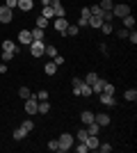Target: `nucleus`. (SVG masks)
Returning a JSON list of instances; mask_svg holds the SVG:
<instances>
[{"label":"nucleus","mask_w":137,"mask_h":153,"mask_svg":"<svg viewBox=\"0 0 137 153\" xmlns=\"http://www.w3.org/2000/svg\"><path fill=\"white\" fill-rule=\"evenodd\" d=\"M57 142H59V151H69V149H73V144H76V137H73L71 133H62Z\"/></svg>","instance_id":"1"},{"label":"nucleus","mask_w":137,"mask_h":153,"mask_svg":"<svg viewBox=\"0 0 137 153\" xmlns=\"http://www.w3.org/2000/svg\"><path fill=\"white\" fill-rule=\"evenodd\" d=\"M25 112L27 114H39V101L34 98V94L25 101Z\"/></svg>","instance_id":"2"},{"label":"nucleus","mask_w":137,"mask_h":153,"mask_svg":"<svg viewBox=\"0 0 137 153\" xmlns=\"http://www.w3.org/2000/svg\"><path fill=\"white\" fill-rule=\"evenodd\" d=\"M112 14H114L117 19H124V16H128V14H130V7L126 5V2H121V5H114V7H112Z\"/></svg>","instance_id":"3"},{"label":"nucleus","mask_w":137,"mask_h":153,"mask_svg":"<svg viewBox=\"0 0 137 153\" xmlns=\"http://www.w3.org/2000/svg\"><path fill=\"white\" fill-rule=\"evenodd\" d=\"M2 53L19 55V53H21V46H19V44H14V41H9V39H5V41H2Z\"/></svg>","instance_id":"4"},{"label":"nucleus","mask_w":137,"mask_h":153,"mask_svg":"<svg viewBox=\"0 0 137 153\" xmlns=\"http://www.w3.org/2000/svg\"><path fill=\"white\" fill-rule=\"evenodd\" d=\"M14 21V9H9V7H0V23H12Z\"/></svg>","instance_id":"5"},{"label":"nucleus","mask_w":137,"mask_h":153,"mask_svg":"<svg viewBox=\"0 0 137 153\" xmlns=\"http://www.w3.org/2000/svg\"><path fill=\"white\" fill-rule=\"evenodd\" d=\"M44 41H32V44H30V55H32V57H41V55H44Z\"/></svg>","instance_id":"6"},{"label":"nucleus","mask_w":137,"mask_h":153,"mask_svg":"<svg viewBox=\"0 0 137 153\" xmlns=\"http://www.w3.org/2000/svg\"><path fill=\"white\" fill-rule=\"evenodd\" d=\"M53 27H55V32H57V34H64L66 27H69V21H66L64 16H62V19H55V21H53Z\"/></svg>","instance_id":"7"},{"label":"nucleus","mask_w":137,"mask_h":153,"mask_svg":"<svg viewBox=\"0 0 137 153\" xmlns=\"http://www.w3.org/2000/svg\"><path fill=\"white\" fill-rule=\"evenodd\" d=\"M50 7H53V14H55V19H62V16H66V9L62 7V2H59V0H53Z\"/></svg>","instance_id":"8"},{"label":"nucleus","mask_w":137,"mask_h":153,"mask_svg":"<svg viewBox=\"0 0 137 153\" xmlns=\"http://www.w3.org/2000/svg\"><path fill=\"white\" fill-rule=\"evenodd\" d=\"M94 121H96L101 128L110 126V114H107V112H98V114H94Z\"/></svg>","instance_id":"9"},{"label":"nucleus","mask_w":137,"mask_h":153,"mask_svg":"<svg viewBox=\"0 0 137 153\" xmlns=\"http://www.w3.org/2000/svg\"><path fill=\"white\" fill-rule=\"evenodd\" d=\"M32 41H34V39H32V34H30L27 30H21L19 32V44L21 46H30Z\"/></svg>","instance_id":"10"},{"label":"nucleus","mask_w":137,"mask_h":153,"mask_svg":"<svg viewBox=\"0 0 137 153\" xmlns=\"http://www.w3.org/2000/svg\"><path fill=\"white\" fill-rule=\"evenodd\" d=\"M101 105H105V108H114V94H105V91H101Z\"/></svg>","instance_id":"11"},{"label":"nucleus","mask_w":137,"mask_h":153,"mask_svg":"<svg viewBox=\"0 0 137 153\" xmlns=\"http://www.w3.org/2000/svg\"><path fill=\"white\" fill-rule=\"evenodd\" d=\"M73 94H76V96H91V94H94V91H91V87H89V85H87V82H82V85H80V87H78V89L73 91Z\"/></svg>","instance_id":"12"},{"label":"nucleus","mask_w":137,"mask_h":153,"mask_svg":"<svg viewBox=\"0 0 137 153\" xmlns=\"http://www.w3.org/2000/svg\"><path fill=\"white\" fill-rule=\"evenodd\" d=\"M85 144H87V149H89V151H96L101 142H98V137H96V135H89V137L85 140Z\"/></svg>","instance_id":"13"},{"label":"nucleus","mask_w":137,"mask_h":153,"mask_svg":"<svg viewBox=\"0 0 137 153\" xmlns=\"http://www.w3.org/2000/svg\"><path fill=\"white\" fill-rule=\"evenodd\" d=\"M21 9V12H30V9H32L34 7V0H19V5H16Z\"/></svg>","instance_id":"14"},{"label":"nucleus","mask_w":137,"mask_h":153,"mask_svg":"<svg viewBox=\"0 0 137 153\" xmlns=\"http://www.w3.org/2000/svg\"><path fill=\"white\" fill-rule=\"evenodd\" d=\"M87 25H89V27H94V30H101V25H103V19H98V16H89Z\"/></svg>","instance_id":"15"},{"label":"nucleus","mask_w":137,"mask_h":153,"mask_svg":"<svg viewBox=\"0 0 137 153\" xmlns=\"http://www.w3.org/2000/svg\"><path fill=\"white\" fill-rule=\"evenodd\" d=\"M80 121L85 123V126H89V123L94 121V112H91V110H85V112L80 114Z\"/></svg>","instance_id":"16"},{"label":"nucleus","mask_w":137,"mask_h":153,"mask_svg":"<svg viewBox=\"0 0 137 153\" xmlns=\"http://www.w3.org/2000/svg\"><path fill=\"white\" fill-rule=\"evenodd\" d=\"M103 87H105V80H103V78H96V80H94V85H91V91L101 94V91H103Z\"/></svg>","instance_id":"17"},{"label":"nucleus","mask_w":137,"mask_h":153,"mask_svg":"<svg viewBox=\"0 0 137 153\" xmlns=\"http://www.w3.org/2000/svg\"><path fill=\"white\" fill-rule=\"evenodd\" d=\"M44 71H46V76H55V73H57V64H55V62L50 59V62H48V64L44 66Z\"/></svg>","instance_id":"18"},{"label":"nucleus","mask_w":137,"mask_h":153,"mask_svg":"<svg viewBox=\"0 0 137 153\" xmlns=\"http://www.w3.org/2000/svg\"><path fill=\"white\" fill-rule=\"evenodd\" d=\"M124 27L126 30H135V19H133V14L124 16Z\"/></svg>","instance_id":"19"},{"label":"nucleus","mask_w":137,"mask_h":153,"mask_svg":"<svg viewBox=\"0 0 137 153\" xmlns=\"http://www.w3.org/2000/svg\"><path fill=\"white\" fill-rule=\"evenodd\" d=\"M30 34H32V39H34V41H44V30H41V27H34V30L30 32Z\"/></svg>","instance_id":"20"},{"label":"nucleus","mask_w":137,"mask_h":153,"mask_svg":"<svg viewBox=\"0 0 137 153\" xmlns=\"http://www.w3.org/2000/svg\"><path fill=\"white\" fill-rule=\"evenodd\" d=\"M50 112V103L48 101H39V114H48Z\"/></svg>","instance_id":"21"},{"label":"nucleus","mask_w":137,"mask_h":153,"mask_svg":"<svg viewBox=\"0 0 137 153\" xmlns=\"http://www.w3.org/2000/svg\"><path fill=\"white\" fill-rule=\"evenodd\" d=\"M124 98H126V101H130V103H135L137 101V89H128L124 94Z\"/></svg>","instance_id":"22"},{"label":"nucleus","mask_w":137,"mask_h":153,"mask_svg":"<svg viewBox=\"0 0 137 153\" xmlns=\"http://www.w3.org/2000/svg\"><path fill=\"white\" fill-rule=\"evenodd\" d=\"M41 16H44V19H55V14H53V7H50V5H46L44 9H41Z\"/></svg>","instance_id":"23"},{"label":"nucleus","mask_w":137,"mask_h":153,"mask_svg":"<svg viewBox=\"0 0 137 153\" xmlns=\"http://www.w3.org/2000/svg\"><path fill=\"white\" fill-rule=\"evenodd\" d=\"M89 14H91V16H98V19H101V16H103V9H101V5H91V7H89Z\"/></svg>","instance_id":"24"},{"label":"nucleus","mask_w":137,"mask_h":153,"mask_svg":"<svg viewBox=\"0 0 137 153\" xmlns=\"http://www.w3.org/2000/svg\"><path fill=\"white\" fill-rule=\"evenodd\" d=\"M98 130H101V126H98L96 121H91L89 126H87V133H89V135H98Z\"/></svg>","instance_id":"25"},{"label":"nucleus","mask_w":137,"mask_h":153,"mask_svg":"<svg viewBox=\"0 0 137 153\" xmlns=\"http://www.w3.org/2000/svg\"><path fill=\"white\" fill-rule=\"evenodd\" d=\"M44 55H48V57H55V55H57V48H55V46H46L44 48Z\"/></svg>","instance_id":"26"},{"label":"nucleus","mask_w":137,"mask_h":153,"mask_svg":"<svg viewBox=\"0 0 137 153\" xmlns=\"http://www.w3.org/2000/svg\"><path fill=\"white\" fill-rule=\"evenodd\" d=\"M78 30H80L78 25H69V27H66V32H64V34H66V37H78Z\"/></svg>","instance_id":"27"},{"label":"nucleus","mask_w":137,"mask_h":153,"mask_svg":"<svg viewBox=\"0 0 137 153\" xmlns=\"http://www.w3.org/2000/svg\"><path fill=\"white\" fill-rule=\"evenodd\" d=\"M19 96H21V98H23V101H27V98L32 96V91L27 89V87H21V89H19Z\"/></svg>","instance_id":"28"},{"label":"nucleus","mask_w":137,"mask_h":153,"mask_svg":"<svg viewBox=\"0 0 137 153\" xmlns=\"http://www.w3.org/2000/svg\"><path fill=\"white\" fill-rule=\"evenodd\" d=\"M25 137H27V133L23 128H16V130H14V140H25Z\"/></svg>","instance_id":"29"},{"label":"nucleus","mask_w":137,"mask_h":153,"mask_svg":"<svg viewBox=\"0 0 137 153\" xmlns=\"http://www.w3.org/2000/svg\"><path fill=\"white\" fill-rule=\"evenodd\" d=\"M98 5H101V9H103V12H107V9H112V7H114V2H112V0H101Z\"/></svg>","instance_id":"30"},{"label":"nucleus","mask_w":137,"mask_h":153,"mask_svg":"<svg viewBox=\"0 0 137 153\" xmlns=\"http://www.w3.org/2000/svg\"><path fill=\"white\" fill-rule=\"evenodd\" d=\"M101 19H103L105 23H112V21H114V14H112V9H107V12H103V16H101Z\"/></svg>","instance_id":"31"},{"label":"nucleus","mask_w":137,"mask_h":153,"mask_svg":"<svg viewBox=\"0 0 137 153\" xmlns=\"http://www.w3.org/2000/svg\"><path fill=\"white\" fill-rule=\"evenodd\" d=\"M34 98H37V101H48V91H46V89L37 91V94H34Z\"/></svg>","instance_id":"32"},{"label":"nucleus","mask_w":137,"mask_h":153,"mask_svg":"<svg viewBox=\"0 0 137 153\" xmlns=\"http://www.w3.org/2000/svg\"><path fill=\"white\" fill-rule=\"evenodd\" d=\"M96 78H98L96 73H87V76L82 78V80H85V82H87V85H89V87H91V85H94V80H96Z\"/></svg>","instance_id":"33"},{"label":"nucleus","mask_w":137,"mask_h":153,"mask_svg":"<svg viewBox=\"0 0 137 153\" xmlns=\"http://www.w3.org/2000/svg\"><path fill=\"white\" fill-rule=\"evenodd\" d=\"M37 27H41V30H46V27H48V19H44V16H39V19H37Z\"/></svg>","instance_id":"34"},{"label":"nucleus","mask_w":137,"mask_h":153,"mask_svg":"<svg viewBox=\"0 0 137 153\" xmlns=\"http://www.w3.org/2000/svg\"><path fill=\"white\" fill-rule=\"evenodd\" d=\"M101 30H103L105 34H112V32H114V27H112V23H105V21H103V25H101Z\"/></svg>","instance_id":"35"},{"label":"nucleus","mask_w":137,"mask_h":153,"mask_svg":"<svg viewBox=\"0 0 137 153\" xmlns=\"http://www.w3.org/2000/svg\"><path fill=\"white\" fill-rule=\"evenodd\" d=\"M21 128H23L25 133H30V130H32V128H34V123L30 121V119H27V121H23V123H21Z\"/></svg>","instance_id":"36"},{"label":"nucleus","mask_w":137,"mask_h":153,"mask_svg":"<svg viewBox=\"0 0 137 153\" xmlns=\"http://www.w3.org/2000/svg\"><path fill=\"white\" fill-rule=\"evenodd\" d=\"M87 137H89V133H87L85 128H80V130H78V142H85Z\"/></svg>","instance_id":"37"},{"label":"nucleus","mask_w":137,"mask_h":153,"mask_svg":"<svg viewBox=\"0 0 137 153\" xmlns=\"http://www.w3.org/2000/svg\"><path fill=\"white\" fill-rule=\"evenodd\" d=\"M82 82H85V80H82V78H78V76L73 78V80H71V85H73V91L78 89V87H80V85H82Z\"/></svg>","instance_id":"38"},{"label":"nucleus","mask_w":137,"mask_h":153,"mask_svg":"<svg viewBox=\"0 0 137 153\" xmlns=\"http://www.w3.org/2000/svg\"><path fill=\"white\" fill-rule=\"evenodd\" d=\"M48 149H50V151H59V142L57 140H50V142H48Z\"/></svg>","instance_id":"39"},{"label":"nucleus","mask_w":137,"mask_h":153,"mask_svg":"<svg viewBox=\"0 0 137 153\" xmlns=\"http://www.w3.org/2000/svg\"><path fill=\"white\" fill-rule=\"evenodd\" d=\"M128 32H130V30L121 27V30H117V37H119V39H128Z\"/></svg>","instance_id":"40"},{"label":"nucleus","mask_w":137,"mask_h":153,"mask_svg":"<svg viewBox=\"0 0 137 153\" xmlns=\"http://www.w3.org/2000/svg\"><path fill=\"white\" fill-rule=\"evenodd\" d=\"M98 151H101V153H110L112 146H110V144H98Z\"/></svg>","instance_id":"41"},{"label":"nucleus","mask_w":137,"mask_h":153,"mask_svg":"<svg viewBox=\"0 0 137 153\" xmlns=\"http://www.w3.org/2000/svg\"><path fill=\"white\" fill-rule=\"evenodd\" d=\"M76 149H78V153H87V151H89L85 142H78V146H76Z\"/></svg>","instance_id":"42"},{"label":"nucleus","mask_w":137,"mask_h":153,"mask_svg":"<svg viewBox=\"0 0 137 153\" xmlns=\"http://www.w3.org/2000/svg\"><path fill=\"white\" fill-rule=\"evenodd\" d=\"M128 39H130V44L135 46V44H137V32H135V30H130V32H128Z\"/></svg>","instance_id":"43"},{"label":"nucleus","mask_w":137,"mask_h":153,"mask_svg":"<svg viewBox=\"0 0 137 153\" xmlns=\"http://www.w3.org/2000/svg\"><path fill=\"white\" fill-rule=\"evenodd\" d=\"M103 91H105V94H114V85H110V82H105Z\"/></svg>","instance_id":"44"},{"label":"nucleus","mask_w":137,"mask_h":153,"mask_svg":"<svg viewBox=\"0 0 137 153\" xmlns=\"http://www.w3.org/2000/svg\"><path fill=\"white\" fill-rule=\"evenodd\" d=\"M53 62L57 64V66H62V64H64V57H62V55H59V53H57V55H55V57H53Z\"/></svg>","instance_id":"45"},{"label":"nucleus","mask_w":137,"mask_h":153,"mask_svg":"<svg viewBox=\"0 0 137 153\" xmlns=\"http://www.w3.org/2000/svg\"><path fill=\"white\" fill-rule=\"evenodd\" d=\"M16 5H19V0H5V7H9V9H14Z\"/></svg>","instance_id":"46"},{"label":"nucleus","mask_w":137,"mask_h":153,"mask_svg":"<svg viewBox=\"0 0 137 153\" xmlns=\"http://www.w3.org/2000/svg\"><path fill=\"white\" fill-rule=\"evenodd\" d=\"M80 16H82V19H89L91 14H89V7H82V12H80Z\"/></svg>","instance_id":"47"},{"label":"nucleus","mask_w":137,"mask_h":153,"mask_svg":"<svg viewBox=\"0 0 137 153\" xmlns=\"http://www.w3.org/2000/svg\"><path fill=\"white\" fill-rule=\"evenodd\" d=\"M87 21H89V19H82V16H80V19H78V27H87Z\"/></svg>","instance_id":"48"},{"label":"nucleus","mask_w":137,"mask_h":153,"mask_svg":"<svg viewBox=\"0 0 137 153\" xmlns=\"http://www.w3.org/2000/svg\"><path fill=\"white\" fill-rule=\"evenodd\" d=\"M12 57H14L12 53H2V55H0V59H5V62H9V59H12Z\"/></svg>","instance_id":"49"},{"label":"nucleus","mask_w":137,"mask_h":153,"mask_svg":"<svg viewBox=\"0 0 137 153\" xmlns=\"http://www.w3.org/2000/svg\"><path fill=\"white\" fill-rule=\"evenodd\" d=\"M0 73H7V64L5 62H0Z\"/></svg>","instance_id":"50"},{"label":"nucleus","mask_w":137,"mask_h":153,"mask_svg":"<svg viewBox=\"0 0 137 153\" xmlns=\"http://www.w3.org/2000/svg\"><path fill=\"white\" fill-rule=\"evenodd\" d=\"M50 2H53V0H41V5H44V7H46V5H50Z\"/></svg>","instance_id":"51"},{"label":"nucleus","mask_w":137,"mask_h":153,"mask_svg":"<svg viewBox=\"0 0 137 153\" xmlns=\"http://www.w3.org/2000/svg\"><path fill=\"white\" fill-rule=\"evenodd\" d=\"M0 62H2V59H0Z\"/></svg>","instance_id":"52"}]
</instances>
